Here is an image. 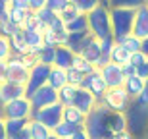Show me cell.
<instances>
[{
	"instance_id": "cell-1",
	"label": "cell",
	"mask_w": 148,
	"mask_h": 139,
	"mask_svg": "<svg viewBox=\"0 0 148 139\" xmlns=\"http://www.w3.org/2000/svg\"><path fill=\"white\" fill-rule=\"evenodd\" d=\"M110 116H112V110L108 106H104L102 102L90 114H87L85 129L90 135V139H114V135L110 131Z\"/></svg>"
},
{
	"instance_id": "cell-2",
	"label": "cell",
	"mask_w": 148,
	"mask_h": 139,
	"mask_svg": "<svg viewBox=\"0 0 148 139\" xmlns=\"http://www.w3.org/2000/svg\"><path fill=\"white\" fill-rule=\"evenodd\" d=\"M88 31L94 39L104 41L114 37V29H112V16H110V4L98 6L94 12L88 14Z\"/></svg>"
},
{
	"instance_id": "cell-3",
	"label": "cell",
	"mask_w": 148,
	"mask_h": 139,
	"mask_svg": "<svg viewBox=\"0 0 148 139\" xmlns=\"http://www.w3.org/2000/svg\"><path fill=\"white\" fill-rule=\"evenodd\" d=\"M135 14H137V10H129V8H110L112 29H114V39L115 41H119V39H123V37L133 33Z\"/></svg>"
},
{
	"instance_id": "cell-4",
	"label": "cell",
	"mask_w": 148,
	"mask_h": 139,
	"mask_svg": "<svg viewBox=\"0 0 148 139\" xmlns=\"http://www.w3.org/2000/svg\"><path fill=\"white\" fill-rule=\"evenodd\" d=\"M104 106H108L112 112H129V108L133 106V99L127 95V91L123 87H115V89H108V93L104 95V99L100 100Z\"/></svg>"
},
{
	"instance_id": "cell-5",
	"label": "cell",
	"mask_w": 148,
	"mask_h": 139,
	"mask_svg": "<svg viewBox=\"0 0 148 139\" xmlns=\"http://www.w3.org/2000/svg\"><path fill=\"white\" fill-rule=\"evenodd\" d=\"M2 116L6 120H31V116H33L31 100L27 97H21V99H16L8 104H4L2 106Z\"/></svg>"
},
{
	"instance_id": "cell-6",
	"label": "cell",
	"mask_w": 148,
	"mask_h": 139,
	"mask_svg": "<svg viewBox=\"0 0 148 139\" xmlns=\"http://www.w3.org/2000/svg\"><path fill=\"white\" fill-rule=\"evenodd\" d=\"M127 120H129V131H131L135 137H144L148 129V108H143V106H137L133 102V106L127 112Z\"/></svg>"
},
{
	"instance_id": "cell-7",
	"label": "cell",
	"mask_w": 148,
	"mask_h": 139,
	"mask_svg": "<svg viewBox=\"0 0 148 139\" xmlns=\"http://www.w3.org/2000/svg\"><path fill=\"white\" fill-rule=\"evenodd\" d=\"M64 108H66V106H62L60 102H56V104H52V106L35 110L31 118L37 120V122H40V124H44L48 129L54 131V128H58V126L64 122Z\"/></svg>"
},
{
	"instance_id": "cell-8",
	"label": "cell",
	"mask_w": 148,
	"mask_h": 139,
	"mask_svg": "<svg viewBox=\"0 0 148 139\" xmlns=\"http://www.w3.org/2000/svg\"><path fill=\"white\" fill-rule=\"evenodd\" d=\"M50 68L46 64H37V66L29 72V81L25 85V91H27V97L35 95L40 87L48 85V75H50Z\"/></svg>"
},
{
	"instance_id": "cell-9",
	"label": "cell",
	"mask_w": 148,
	"mask_h": 139,
	"mask_svg": "<svg viewBox=\"0 0 148 139\" xmlns=\"http://www.w3.org/2000/svg\"><path fill=\"white\" fill-rule=\"evenodd\" d=\"M31 100V106H33V112L35 110H40V108H46V106H52L58 102V91L52 89L50 85H44L37 91L35 95L27 97Z\"/></svg>"
},
{
	"instance_id": "cell-10",
	"label": "cell",
	"mask_w": 148,
	"mask_h": 139,
	"mask_svg": "<svg viewBox=\"0 0 148 139\" xmlns=\"http://www.w3.org/2000/svg\"><path fill=\"white\" fill-rule=\"evenodd\" d=\"M81 89H87L90 91V93L96 97L98 100L104 99V95L108 93V85H106L104 77H102V73H100V70H94L92 73H88V75H85V79H83V85Z\"/></svg>"
},
{
	"instance_id": "cell-11",
	"label": "cell",
	"mask_w": 148,
	"mask_h": 139,
	"mask_svg": "<svg viewBox=\"0 0 148 139\" xmlns=\"http://www.w3.org/2000/svg\"><path fill=\"white\" fill-rule=\"evenodd\" d=\"M8 81L17 85H27L29 81V70L25 68L19 56H12L8 60Z\"/></svg>"
},
{
	"instance_id": "cell-12",
	"label": "cell",
	"mask_w": 148,
	"mask_h": 139,
	"mask_svg": "<svg viewBox=\"0 0 148 139\" xmlns=\"http://www.w3.org/2000/svg\"><path fill=\"white\" fill-rule=\"evenodd\" d=\"M102 77H104L108 89H115V87H123L125 85V73H123V68L117 66V64H108L106 68L100 70Z\"/></svg>"
},
{
	"instance_id": "cell-13",
	"label": "cell",
	"mask_w": 148,
	"mask_h": 139,
	"mask_svg": "<svg viewBox=\"0 0 148 139\" xmlns=\"http://www.w3.org/2000/svg\"><path fill=\"white\" fill-rule=\"evenodd\" d=\"M21 97H27L25 85H17V83H12V81H4L0 85V108L8 102H12V100L21 99Z\"/></svg>"
},
{
	"instance_id": "cell-14",
	"label": "cell",
	"mask_w": 148,
	"mask_h": 139,
	"mask_svg": "<svg viewBox=\"0 0 148 139\" xmlns=\"http://www.w3.org/2000/svg\"><path fill=\"white\" fill-rule=\"evenodd\" d=\"M100 104V100L94 97L90 91L87 89H77V95H75V100H73V106H75L77 110H81L83 114H90V112Z\"/></svg>"
},
{
	"instance_id": "cell-15",
	"label": "cell",
	"mask_w": 148,
	"mask_h": 139,
	"mask_svg": "<svg viewBox=\"0 0 148 139\" xmlns=\"http://www.w3.org/2000/svg\"><path fill=\"white\" fill-rule=\"evenodd\" d=\"M133 35L138 39H148V6H140L135 14V27H133Z\"/></svg>"
},
{
	"instance_id": "cell-16",
	"label": "cell",
	"mask_w": 148,
	"mask_h": 139,
	"mask_svg": "<svg viewBox=\"0 0 148 139\" xmlns=\"http://www.w3.org/2000/svg\"><path fill=\"white\" fill-rule=\"evenodd\" d=\"M73 58L75 52L67 46H56V58H54V66L62 68V70H71L73 66Z\"/></svg>"
},
{
	"instance_id": "cell-17",
	"label": "cell",
	"mask_w": 148,
	"mask_h": 139,
	"mask_svg": "<svg viewBox=\"0 0 148 139\" xmlns=\"http://www.w3.org/2000/svg\"><path fill=\"white\" fill-rule=\"evenodd\" d=\"M129 129V120H127V114L125 112H112L110 116V131L112 135H117V133H123Z\"/></svg>"
},
{
	"instance_id": "cell-18",
	"label": "cell",
	"mask_w": 148,
	"mask_h": 139,
	"mask_svg": "<svg viewBox=\"0 0 148 139\" xmlns=\"http://www.w3.org/2000/svg\"><path fill=\"white\" fill-rule=\"evenodd\" d=\"M10 45H12V52L14 56H25V54H31V50L27 46V41H25V33L21 29L17 31L16 35L10 37Z\"/></svg>"
},
{
	"instance_id": "cell-19",
	"label": "cell",
	"mask_w": 148,
	"mask_h": 139,
	"mask_svg": "<svg viewBox=\"0 0 148 139\" xmlns=\"http://www.w3.org/2000/svg\"><path fill=\"white\" fill-rule=\"evenodd\" d=\"M123 89L127 91V95H129V97L133 99V102H135V99H137L138 95L146 89V81H144V79H140L138 75H133V77H127L125 79Z\"/></svg>"
},
{
	"instance_id": "cell-20",
	"label": "cell",
	"mask_w": 148,
	"mask_h": 139,
	"mask_svg": "<svg viewBox=\"0 0 148 139\" xmlns=\"http://www.w3.org/2000/svg\"><path fill=\"white\" fill-rule=\"evenodd\" d=\"M48 85L56 91H60L62 87H66L67 85V70L52 66L50 68V75H48Z\"/></svg>"
},
{
	"instance_id": "cell-21",
	"label": "cell",
	"mask_w": 148,
	"mask_h": 139,
	"mask_svg": "<svg viewBox=\"0 0 148 139\" xmlns=\"http://www.w3.org/2000/svg\"><path fill=\"white\" fill-rule=\"evenodd\" d=\"M81 56L87 58V60L90 62V64H94V68H96V62H98L100 56H102V45H100V41L92 37V41H90L87 45V48L81 52Z\"/></svg>"
},
{
	"instance_id": "cell-22",
	"label": "cell",
	"mask_w": 148,
	"mask_h": 139,
	"mask_svg": "<svg viewBox=\"0 0 148 139\" xmlns=\"http://www.w3.org/2000/svg\"><path fill=\"white\" fill-rule=\"evenodd\" d=\"M23 33H25V41H27V46H29V50H31V54H38L40 48L44 46L42 33H40V31H23Z\"/></svg>"
},
{
	"instance_id": "cell-23",
	"label": "cell",
	"mask_w": 148,
	"mask_h": 139,
	"mask_svg": "<svg viewBox=\"0 0 148 139\" xmlns=\"http://www.w3.org/2000/svg\"><path fill=\"white\" fill-rule=\"evenodd\" d=\"M102 4H108V0H71V6H75L77 12L83 16H88L90 12H94Z\"/></svg>"
},
{
	"instance_id": "cell-24",
	"label": "cell",
	"mask_w": 148,
	"mask_h": 139,
	"mask_svg": "<svg viewBox=\"0 0 148 139\" xmlns=\"http://www.w3.org/2000/svg\"><path fill=\"white\" fill-rule=\"evenodd\" d=\"M85 120H87V114L77 110L75 106H66L64 108V122H69L73 126H85Z\"/></svg>"
},
{
	"instance_id": "cell-25",
	"label": "cell",
	"mask_w": 148,
	"mask_h": 139,
	"mask_svg": "<svg viewBox=\"0 0 148 139\" xmlns=\"http://www.w3.org/2000/svg\"><path fill=\"white\" fill-rule=\"evenodd\" d=\"M29 131H31V137L33 139H48L50 135H52V129H48L44 124H40V122H37V120H29Z\"/></svg>"
},
{
	"instance_id": "cell-26",
	"label": "cell",
	"mask_w": 148,
	"mask_h": 139,
	"mask_svg": "<svg viewBox=\"0 0 148 139\" xmlns=\"http://www.w3.org/2000/svg\"><path fill=\"white\" fill-rule=\"evenodd\" d=\"M81 128H85V126H73V124H69V122H62L58 128H54L52 133H54L56 137H60V139H71Z\"/></svg>"
},
{
	"instance_id": "cell-27",
	"label": "cell",
	"mask_w": 148,
	"mask_h": 139,
	"mask_svg": "<svg viewBox=\"0 0 148 139\" xmlns=\"http://www.w3.org/2000/svg\"><path fill=\"white\" fill-rule=\"evenodd\" d=\"M110 60H112V64L125 66V64H129V62H131V52H127V50L123 48L121 45H117V43H115L114 50H112V54H110Z\"/></svg>"
},
{
	"instance_id": "cell-28",
	"label": "cell",
	"mask_w": 148,
	"mask_h": 139,
	"mask_svg": "<svg viewBox=\"0 0 148 139\" xmlns=\"http://www.w3.org/2000/svg\"><path fill=\"white\" fill-rule=\"evenodd\" d=\"M75 95H77V87L73 85H66L58 91V102L62 106H73V100H75Z\"/></svg>"
},
{
	"instance_id": "cell-29",
	"label": "cell",
	"mask_w": 148,
	"mask_h": 139,
	"mask_svg": "<svg viewBox=\"0 0 148 139\" xmlns=\"http://www.w3.org/2000/svg\"><path fill=\"white\" fill-rule=\"evenodd\" d=\"M117 45H121L123 48L127 50V52H131V54H135V52H140V45H143V41L138 39V37H135V35H127V37H123V39L115 41Z\"/></svg>"
},
{
	"instance_id": "cell-30",
	"label": "cell",
	"mask_w": 148,
	"mask_h": 139,
	"mask_svg": "<svg viewBox=\"0 0 148 139\" xmlns=\"http://www.w3.org/2000/svg\"><path fill=\"white\" fill-rule=\"evenodd\" d=\"M66 29L69 31V33H87L88 31V17L81 14V16L75 17L73 21L66 23Z\"/></svg>"
},
{
	"instance_id": "cell-31",
	"label": "cell",
	"mask_w": 148,
	"mask_h": 139,
	"mask_svg": "<svg viewBox=\"0 0 148 139\" xmlns=\"http://www.w3.org/2000/svg\"><path fill=\"white\" fill-rule=\"evenodd\" d=\"M73 70H77L79 73H83V75H88V73H92L96 68H94V64H90V62L87 60V58H83L81 54H75V58H73Z\"/></svg>"
},
{
	"instance_id": "cell-32",
	"label": "cell",
	"mask_w": 148,
	"mask_h": 139,
	"mask_svg": "<svg viewBox=\"0 0 148 139\" xmlns=\"http://www.w3.org/2000/svg\"><path fill=\"white\" fill-rule=\"evenodd\" d=\"M38 64H46V66H54V58H56V46H46L44 45L38 52Z\"/></svg>"
},
{
	"instance_id": "cell-33",
	"label": "cell",
	"mask_w": 148,
	"mask_h": 139,
	"mask_svg": "<svg viewBox=\"0 0 148 139\" xmlns=\"http://www.w3.org/2000/svg\"><path fill=\"white\" fill-rule=\"evenodd\" d=\"M110 8H129V10H138L140 6L146 4V0H108Z\"/></svg>"
},
{
	"instance_id": "cell-34",
	"label": "cell",
	"mask_w": 148,
	"mask_h": 139,
	"mask_svg": "<svg viewBox=\"0 0 148 139\" xmlns=\"http://www.w3.org/2000/svg\"><path fill=\"white\" fill-rule=\"evenodd\" d=\"M35 14H37L38 23H40V25H44V27H50V25L58 19V14H54V12L48 10V8H42V10L35 12Z\"/></svg>"
},
{
	"instance_id": "cell-35",
	"label": "cell",
	"mask_w": 148,
	"mask_h": 139,
	"mask_svg": "<svg viewBox=\"0 0 148 139\" xmlns=\"http://www.w3.org/2000/svg\"><path fill=\"white\" fill-rule=\"evenodd\" d=\"M25 17H27V12L25 10H17V8H10V10H8V19H10L16 27H19V29L23 27Z\"/></svg>"
},
{
	"instance_id": "cell-36",
	"label": "cell",
	"mask_w": 148,
	"mask_h": 139,
	"mask_svg": "<svg viewBox=\"0 0 148 139\" xmlns=\"http://www.w3.org/2000/svg\"><path fill=\"white\" fill-rule=\"evenodd\" d=\"M29 120H6V129H8V137H14L16 133H19L21 129L27 128Z\"/></svg>"
},
{
	"instance_id": "cell-37",
	"label": "cell",
	"mask_w": 148,
	"mask_h": 139,
	"mask_svg": "<svg viewBox=\"0 0 148 139\" xmlns=\"http://www.w3.org/2000/svg\"><path fill=\"white\" fill-rule=\"evenodd\" d=\"M17 31H19V27H16L8 17H0V35H4V37L10 39L12 35H16Z\"/></svg>"
},
{
	"instance_id": "cell-38",
	"label": "cell",
	"mask_w": 148,
	"mask_h": 139,
	"mask_svg": "<svg viewBox=\"0 0 148 139\" xmlns=\"http://www.w3.org/2000/svg\"><path fill=\"white\" fill-rule=\"evenodd\" d=\"M69 6H71V0H48V2H46V8L52 10L54 14H58V16H60L66 8H69Z\"/></svg>"
},
{
	"instance_id": "cell-39",
	"label": "cell",
	"mask_w": 148,
	"mask_h": 139,
	"mask_svg": "<svg viewBox=\"0 0 148 139\" xmlns=\"http://www.w3.org/2000/svg\"><path fill=\"white\" fill-rule=\"evenodd\" d=\"M14 52H12V45H10V39L0 35V60H10Z\"/></svg>"
},
{
	"instance_id": "cell-40",
	"label": "cell",
	"mask_w": 148,
	"mask_h": 139,
	"mask_svg": "<svg viewBox=\"0 0 148 139\" xmlns=\"http://www.w3.org/2000/svg\"><path fill=\"white\" fill-rule=\"evenodd\" d=\"M83 79H85V75L79 73L77 70H73V68H71V70H67V85H73V87L79 89V87L83 85Z\"/></svg>"
},
{
	"instance_id": "cell-41",
	"label": "cell",
	"mask_w": 148,
	"mask_h": 139,
	"mask_svg": "<svg viewBox=\"0 0 148 139\" xmlns=\"http://www.w3.org/2000/svg\"><path fill=\"white\" fill-rule=\"evenodd\" d=\"M79 16H81V14L77 12L75 6H69V8H66V10H64V12L60 14V17H62V21H64V23L73 21V19H75V17H79Z\"/></svg>"
},
{
	"instance_id": "cell-42",
	"label": "cell",
	"mask_w": 148,
	"mask_h": 139,
	"mask_svg": "<svg viewBox=\"0 0 148 139\" xmlns=\"http://www.w3.org/2000/svg\"><path fill=\"white\" fill-rule=\"evenodd\" d=\"M19 58H21V62L25 64V68H27L29 72L38 64V56L37 54H25V56H19Z\"/></svg>"
},
{
	"instance_id": "cell-43",
	"label": "cell",
	"mask_w": 148,
	"mask_h": 139,
	"mask_svg": "<svg viewBox=\"0 0 148 139\" xmlns=\"http://www.w3.org/2000/svg\"><path fill=\"white\" fill-rule=\"evenodd\" d=\"M44 37V45L46 46H58V41H56V33L52 31L50 27H46V31L42 33Z\"/></svg>"
},
{
	"instance_id": "cell-44",
	"label": "cell",
	"mask_w": 148,
	"mask_h": 139,
	"mask_svg": "<svg viewBox=\"0 0 148 139\" xmlns=\"http://www.w3.org/2000/svg\"><path fill=\"white\" fill-rule=\"evenodd\" d=\"M146 62H148V56L144 54V52H135V54H131V62H129V64L138 68V66H143V64H146Z\"/></svg>"
},
{
	"instance_id": "cell-45",
	"label": "cell",
	"mask_w": 148,
	"mask_h": 139,
	"mask_svg": "<svg viewBox=\"0 0 148 139\" xmlns=\"http://www.w3.org/2000/svg\"><path fill=\"white\" fill-rule=\"evenodd\" d=\"M10 8H17V10H25V12L31 10L29 0H12V2H10Z\"/></svg>"
},
{
	"instance_id": "cell-46",
	"label": "cell",
	"mask_w": 148,
	"mask_h": 139,
	"mask_svg": "<svg viewBox=\"0 0 148 139\" xmlns=\"http://www.w3.org/2000/svg\"><path fill=\"white\" fill-rule=\"evenodd\" d=\"M135 104H137V106H143V108H148V89H144L143 93L135 99Z\"/></svg>"
},
{
	"instance_id": "cell-47",
	"label": "cell",
	"mask_w": 148,
	"mask_h": 139,
	"mask_svg": "<svg viewBox=\"0 0 148 139\" xmlns=\"http://www.w3.org/2000/svg\"><path fill=\"white\" fill-rule=\"evenodd\" d=\"M8 81V60H0V85Z\"/></svg>"
},
{
	"instance_id": "cell-48",
	"label": "cell",
	"mask_w": 148,
	"mask_h": 139,
	"mask_svg": "<svg viewBox=\"0 0 148 139\" xmlns=\"http://www.w3.org/2000/svg\"><path fill=\"white\" fill-rule=\"evenodd\" d=\"M46 2L48 0H29L31 12H38V10H42V8H46Z\"/></svg>"
},
{
	"instance_id": "cell-49",
	"label": "cell",
	"mask_w": 148,
	"mask_h": 139,
	"mask_svg": "<svg viewBox=\"0 0 148 139\" xmlns=\"http://www.w3.org/2000/svg\"><path fill=\"white\" fill-rule=\"evenodd\" d=\"M123 68V73H125V77H133V75H137V68L133 66V64H125Z\"/></svg>"
},
{
	"instance_id": "cell-50",
	"label": "cell",
	"mask_w": 148,
	"mask_h": 139,
	"mask_svg": "<svg viewBox=\"0 0 148 139\" xmlns=\"http://www.w3.org/2000/svg\"><path fill=\"white\" fill-rule=\"evenodd\" d=\"M0 139H10L8 137V129H6V118L0 114Z\"/></svg>"
},
{
	"instance_id": "cell-51",
	"label": "cell",
	"mask_w": 148,
	"mask_h": 139,
	"mask_svg": "<svg viewBox=\"0 0 148 139\" xmlns=\"http://www.w3.org/2000/svg\"><path fill=\"white\" fill-rule=\"evenodd\" d=\"M137 75H138L140 79H144V81L148 79V62H146V64H143V66H138V68H137Z\"/></svg>"
},
{
	"instance_id": "cell-52",
	"label": "cell",
	"mask_w": 148,
	"mask_h": 139,
	"mask_svg": "<svg viewBox=\"0 0 148 139\" xmlns=\"http://www.w3.org/2000/svg\"><path fill=\"white\" fill-rule=\"evenodd\" d=\"M29 126V124H27ZM10 139H33L31 137V131H29V128H25V129H21L19 133H16L14 137H10Z\"/></svg>"
},
{
	"instance_id": "cell-53",
	"label": "cell",
	"mask_w": 148,
	"mask_h": 139,
	"mask_svg": "<svg viewBox=\"0 0 148 139\" xmlns=\"http://www.w3.org/2000/svg\"><path fill=\"white\" fill-rule=\"evenodd\" d=\"M71 139H90V135L87 133V129H85V128H81V129H79V131H77V133L73 135Z\"/></svg>"
},
{
	"instance_id": "cell-54",
	"label": "cell",
	"mask_w": 148,
	"mask_h": 139,
	"mask_svg": "<svg viewBox=\"0 0 148 139\" xmlns=\"http://www.w3.org/2000/svg\"><path fill=\"white\" fill-rule=\"evenodd\" d=\"M114 139H137V137H135V135H133L131 131L127 129V131H123V133H117V135H115Z\"/></svg>"
},
{
	"instance_id": "cell-55",
	"label": "cell",
	"mask_w": 148,
	"mask_h": 139,
	"mask_svg": "<svg viewBox=\"0 0 148 139\" xmlns=\"http://www.w3.org/2000/svg\"><path fill=\"white\" fill-rule=\"evenodd\" d=\"M140 52L148 56V39H143V45H140Z\"/></svg>"
},
{
	"instance_id": "cell-56",
	"label": "cell",
	"mask_w": 148,
	"mask_h": 139,
	"mask_svg": "<svg viewBox=\"0 0 148 139\" xmlns=\"http://www.w3.org/2000/svg\"><path fill=\"white\" fill-rule=\"evenodd\" d=\"M0 2H2V4H8V6H10V2H12V0H0Z\"/></svg>"
},
{
	"instance_id": "cell-57",
	"label": "cell",
	"mask_w": 148,
	"mask_h": 139,
	"mask_svg": "<svg viewBox=\"0 0 148 139\" xmlns=\"http://www.w3.org/2000/svg\"><path fill=\"white\" fill-rule=\"evenodd\" d=\"M48 139H60V137H56V135H54V133H52V135H50V137H48Z\"/></svg>"
},
{
	"instance_id": "cell-58",
	"label": "cell",
	"mask_w": 148,
	"mask_h": 139,
	"mask_svg": "<svg viewBox=\"0 0 148 139\" xmlns=\"http://www.w3.org/2000/svg\"><path fill=\"white\" fill-rule=\"evenodd\" d=\"M143 139H148V129H146V133H144V137Z\"/></svg>"
},
{
	"instance_id": "cell-59",
	"label": "cell",
	"mask_w": 148,
	"mask_h": 139,
	"mask_svg": "<svg viewBox=\"0 0 148 139\" xmlns=\"http://www.w3.org/2000/svg\"><path fill=\"white\" fill-rule=\"evenodd\" d=\"M146 89H148V79H146Z\"/></svg>"
},
{
	"instance_id": "cell-60",
	"label": "cell",
	"mask_w": 148,
	"mask_h": 139,
	"mask_svg": "<svg viewBox=\"0 0 148 139\" xmlns=\"http://www.w3.org/2000/svg\"><path fill=\"white\" fill-rule=\"evenodd\" d=\"M146 6H148V0H146Z\"/></svg>"
}]
</instances>
